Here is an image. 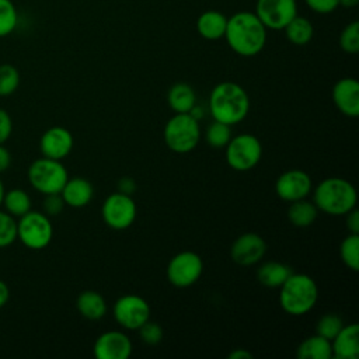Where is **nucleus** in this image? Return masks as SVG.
Masks as SVG:
<instances>
[{
  "instance_id": "obj_1",
  "label": "nucleus",
  "mask_w": 359,
  "mask_h": 359,
  "mask_svg": "<svg viewBox=\"0 0 359 359\" xmlns=\"http://www.w3.org/2000/svg\"><path fill=\"white\" fill-rule=\"evenodd\" d=\"M224 38L233 52L250 57L264 49L266 28L255 13L238 11L227 17Z\"/></svg>"
},
{
  "instance_id": "obj_2",
  "label": "nucleus",
  "mask_w": 359,
  "mask_h": 359,
  "mask_svg": "<svg viewBox=\"0 0 359 359\" xmlns=\"http://www.w3.org/2000/svg\"><path fill=\"white\" fill-rule=\"evenodd\" d=\"M250 111V97L237 83H219L209 95V112L215 121L236 125L241 122Z\"/></svg>"
},
{
  "instance_id": "obj_3",
  "label": "nucleus",
  "mask_w": 359,
  "mask_h": 359,
  "mask_svg": "<svg viewBox=\"0 0 359 359\" xmlns=\"http://www.w3.org/2000/svg\"><path fill=\"white\" fill-rule=\"evenodd\" d=\"M358 194L355 187L344 178L331 177L323 180L314 189L313 203L318 210L331 215L342 216L356 208Z\"/></svg>"
},
{
  "instance_id": "obj_4",
  "label": "nucleus",
  "mask_w": 359,
  "mask_h": 359,
  "mask_svg": "<svg viewBox=\"0 0 359 359\" xmlns=\"http://www.w3.org/2000/svg\"><path fill=\"white\" fill-rule=\"evenodd\" d=\"M317 299V283L306 273L292 272L280 286L279 303L287 314L303 316L309 313L316 306Z\"/></svg>"
},
{
  "instance_id": "obj_5",
  "label": "nucleus",
  "mask_w": 359,
  "mask_h": 359,
  "mask_svg": "<svg viewBox=\"0 0 359 359\" xmlns=\"http://www.w3.org/2000/svg\"><path fill=\"white\" fill-rule=\"evenodd\" d=\"M167 147L175 153H188L194 150L201 139L199 121L187 114H175L170 118L163 132Z\"/></svg>"
},
{
  "instance_id": "obj_6",
  "label": "nucleus",
  "mask_w": 359,
  "mask_h": 359,
  "mask_svg": "<svg viewBox=\"0 0 359 359\" xmlns=\"http://www.w3.org/2000/svg\"><path fill=\"white\" fill-rule=\"evenodd\" d=\"M27 175L31 187L43 195L59 194L69 178L67 170L60 160L43 156L31 163Z\"/></svg>"
},
{
  "instance_id": "obj_7",
  "label": "nucleus",
  "mask_w": 359,
  "mask_h": 359,
  "mask_svg": "<svg viewBox=\"0 0 359 359\" xmlns=\"http://www.w3.org/2000/svg\"><path fill=\"white\" fill-rule=\"evenodd\" d=\"M53 227L43 212L29 210L17 222V238L29 250H42L49 245Z\"/></svg>"
},
{
  "instance_id": "obj_8",
  "label": "nucleus",
  "mask_w": 359,
  "mask_h": 359,
  "mask_svg": "<svg viewBox=\"0 0 359 359\" xmlns=\"http://www.w3.org/2000/svg\"><path fill=\"white\" fill-rule=\"evenodd\" d=\"M262 156V146L258 137L250 133H240L230 139L226 146L227 164L236 171L254 168Z\"/></svg>"
},
{
  "instance_id": "obj_9",
  "label": "nucleus",
  "mask_w": 359,
  "mask_h": 359,
  "mask_svg": "<svg viewBox=\"0 0 359 359\" xmlns=\"http://www.w3.org/2000/svg\"><path fill=\"white\" fill-rule=\"evenodd\" d=\"M136 203L132 196L119 191L108 195L101 208L105 224L114 230L130 227L136 219Z\"/></svg>"
},
{
  "instance_id": "obj_10",
  "label": "nucleus",
  "mask_w": 359,
  "mask_h": 359,
  "mask_svg": "<svg viewBox=\"0 0 359 359\" xmlns=\"http://www.w3.org/2000/svg\"><path fill=\"white\" fill-rule=\"evenodd\" d=\"M203 272L202 258L194 251H181L175 254L167 265L168 282L177 287L194 285Z\"/></svg>"
},
{
  "instance_id": "obj_11",
  "label": "nucleus",
  "mask_w": 359,
  "mask_h": 359,
  "mask_svg": "<svg viewBox=\"0 0 359 359\" xmlns=\"http://www.w3.org/2000/svg\"><path fill=\"white\" fill-rule=\"evenodd\" d=\"M257 17L266 29H283L297 15L296 0H257Z\"/></svg>"
},
{
  "instance_id": "obj_12",
  "label": "nucleus",
  "mask_w": 359,
  "mask_h": 359,
  "mask_svg": "<svg viewBox=\"0 0 359 359\" xmlns=\"http://www.w3.org/2000/svg\"><path fill=\"white\" fill-rule=\"evenodd\" d=\"M114 317L125 330H139L150 320V306L137 294H125L115 302Z\"/></svg>"
},
{
  "instance_id": "obj_13",
  "label": "nucleus",
  "mask_w": 359,
  "mask_h": 359,
  "mask_svg": "<svg viewBox=\"0 0 359 359\" xmlns=\"http://www.w3.org/2000/svg\"><path fill=\"white\" fill-rule=\"evenodd\" d=\"M313 188L311 178L303 170H287L280 174L275 182L276 195L287 202L306 198Z\"/></svg>"
},
{
  "instance_id": "obj_14",
  "label": "nucleus",
  "mask_w": 359,
  "mask_h": 359,
  "mask_svg": "<svg viewBox=\"0 0 359 359\" xmlns=\"http://www.w3.org/2000/svg\"><path fill=\"white\" fill-rule=\"evenodd\" d=\"M266 252L265 240L257 233H244L238 236L230 248L231 259L243 266L254 265L262 259Z\"/></svg>"
},
{
  "instance_id": "obj_15",
  "label": "nucleus",
  "mask_w": 359,
  "mask_h": 359,
  "mask_svg": "<svg viewBox=\"0 0 359 359\" xmlns=\"http://www.w3.org/2000/svg\"><path fill=\"white\" fill-rule=\"evenodd\" d=\"M93 351L97 359H128L132 353V341L125 332L112 330L95 339Z\"/></svg>"
},
{
  "instance_id": "obj_16",
  "label": "nucleus",
  "mask_w": 359,
  "mask_h": 359,
  "mask_svg": "<svg viewBox=\"0 0 359 359\" xmlns=\"http://www.w3.org/2000/svg\"><path fill=\"white\" fill-rule=\"evenodd\" d=\"M73 149V135L63 126H52L39 139V150L43 157L63 160Z\"/></svg>"
},
{
  "instance_id": "obj_17",
  "label": "nucleus",
  "mask_w": 359,
  "mask_h": 359,
  "mask_svg": "<svg viewBox=\"0 0 359 359\" xmlns=\"http://www.w3.org/2000/svg\"><path fill=\"white\" fill-rule=\"evenodd\" d=\"M332 101L335 107L349 118L359 115V83L352 77L338 80L332 87Z\"/></svg>"
},
{
  "instance_id": "obj_18",
  "label": "nucleus",
  "mask_w": 359,
  "mask_h": 359,
  "mask_svg": "<svg viewBox=\"0 0 359 359\" xmlns=\"http://www.w3.org/2000/svg\"><path fill=\"white\" fill-rule=\"evenodd\" d=\"M332 358L356 359L359 356V325L356 323L342 325L331 339Z\"/></svg>"
},
{
  "instance_id": "obj_19",
  "label": "nucleus",
  "mask_w": 359,
  "mask_h": 359,
  "mask_svg": "<svg viewBox=\"0 0 359 359\" xmlns=\"http://www.w3.org/2000/svg\"><path fill=\"white\" fill-rule=\"evenodd\" d=\"M60 195L65 201V205L70 208H83L93 199L94 188L91 182L83 177L67 178L60 191Z\"/></svg>"
},
{
  "instance_id": "obj_20",
  "label": "nucleus",
  "mask_w": 359,
  "mask_h": 359,
  "mask_svg": "<svg viewBox=\"0 0 359 359\" xmlns=\"http://www.w3.org/2000/svg\"><path fill=\"white\" fill-rule=\"evenodd\" d=\"M227 17L217 10H208L196 20L198 34L208 41H217L224 36Z\"/></svg>"
},
{
  "instance_id": "obj_21",
  "label": "nucleus",
  "mask_w": 359,
  "mask_h": 359,
  "mask_svg": "<svg viewBox=\"0 0 359 359\" xmlns=\"http://www.w3.org/2000/svg\"><path fill=\"white\" fill-rule=\"evenodd\" d=\"M76 307L87 320H100L107 313L105 299L95 290H84L77 296Z\"/></svg>"
},
{
  "instance_id": "obj_22",
  "label": "nucleus",
  "mask_w": 359,
  "mask_h": 359,
  "mask_svg": "<svg viewBox=\"0 0 359 359\" xmlns=\"http://www.w3.org/2000/svg\"><path fill=\"white\" fill-rule=\"evenodd\" d=\"M296 355L299 359H331V341L318 334L310 335L300 342Z\"/></svg>"
},
{
  "instance_id": "obj_23",
  "label": "nucleus",
  "mask_w": 359,
  "mask_h": 359,
  "mask_svg": "<svg viewBox=\"0 0 359 359\" xmlns=\"http://www.w3.org/2000/svg\"><path fill=\"white\" fill-rule=\"evenodd\" d=\"M292 272V268L283 262L268 261L258 268L257 278L266 287H280Z\"/></svg>"
},
{
  "instance_id": "obj_24",
  "label": "nucleus",
  "mask_w": 359,
  "mask_h": 359,
  "mask_svg": "<svg viewBox=\"0 0 359 359\" xmlns=\"http://www.w3.org/2000/svg\"><path fill=\"white\" fill-rule=\"evenodd\" d=\"M167 101L175 114H187L196 104V94L189 84L177 83L168 90Z\"/></svg>"
},
{
  "instance_id": "obj_25",
  "label": "nucleus",
  "mask_w": 359,
  "mask_h": 359,
  "mask_svg": "<svg viewBox=\"0 0 359 359\" xmlns=\"http://www.w3.org/2000/svg\"><path fill=\"white\" fill-rule=\"evenodd\" d=\"M317 206L304 198L290 202L287 209V219L296 227H309L317 219Z\"/></svg>"
},
{
  "instance_id": "obj_26",
  "label": "nucleus",
  "mask_w": 359,
  "mask_h": 359,
  "mask_svg": "<svg viewBox=\"0 0 359 359\" xmlns=\"http://www.w3.org/2000/svg\"><path fill=\"white\" fill-rule=\"evenodd\" d=\"M1 206L13 217L18 219L31 210V198L27 191L21 188H13L4 192Z\"/></svg>"
},
{
  "instance_id": "obj_27",
  "label": "nucleus",
  "mask_w": 359,
  "mask_h": 359,
  "mask_svg": "<svg viewBox=\"0 0 359 359\" xmlns=\"http://www.w3.org/2000/svg\"><path fill=\"white\" fill-rule=\"evenodd\" d=\"M283 29L287 41L297 46L309 43L314 35V28L310 20L300 15H296Z\"/></svg>"
},
{
  "instance_id": "obj_28",
  "label": "nucleus",
  "mask_w": 359,
  "mask_h": 359,
  "mask_svg": "<svg viewBox=\"0 0 359 359\" xmlns=\"http://www.w3.org/2000/svg\"><path fill=\"white\" fill-rule=\"evenodd\" d=\"M205 139L210 147L223 149L231 139V126L213 119L206 128Z\"/></svg>"
},
{
  "instance_id": "obj_29",
  "label": "nucleus",
  "mask_w": 359,
  "mask_h": 359,
  "mask_svg": "<svg viewBox=\"0 0 359 359\" xmlns=\"http://www.w3.org/2000/svg\"><path fill=\"white\" fill-rule=\"evenodd\" d=\"M341 259L342 262L352 271L359 269V234L349 233L342 243L339 248Z\"/></svg>"
},
{
  "instance_id": "obj_30",
  "label": "nucleus",
  "mask_w": 359,
  "mask_h": 359,
  "mask_svg": "<svg viewBox=\"0 0 359 359\" xmlns=\"http://www.w3.org/2000/svg\"><path fill=\"white\" fill-rule=\"evenodd\" d=\"M18 25V11L11 0H0V38L8 36Z\"/></svg>"
},
{
  "instance_id": "obj_31",
  "label": "nucleus",
  "mask_w": 359,
  "mask_h": 359,
  "mask_svg": "<svg viewBox=\"0 0 359 359\" xmlns=\"http://www.w3.org/2000/svg\"><path fill=\"white\" fill-rule=\"evenodd\" d=\"M20 86V72L11 63L0 65V97L11 95Z\"/></svg>"
},
{
  "instance_id": "obj_32",
  "label": "nucleus",
  "mask_w": 359,
  "mask_h": 359,
  "mask_svg": "<svg viewBox=\"0 0 359 359\" xmlns=\"http://www.w3.org/2000/svg\"><path fill=\"white\" fill-rule=\"evenodd\" d=\"M342 325H344V321L338 314L328 313L318 318L317 325H316V332L318 335L324 337L325 339L331 341L338 334V331L342 328Z\"/></svg>"
},
{
  "instance_id": "obj_33",
  "label": "nucleus",
  "mask_w": 359,
  "mask_h": 359,
  "mask_svg": "<svg viewBox=\"0 0 359 359\" xmlns=\"http://www.w3.org/2000/svg\"><path fill=\"white\" fill-rule=\"evenodd\" d=\"M17 240V220L6 210H0V248L11 245Z\"/></svg>"
},
{
  "instance_id": "obj_34",
  "label": "nucleus",
  "mask_w": 359,
  "mask_h": 359,
  "mask_svg": "<svg viewBox=\"0 0 359 359\" xmlns=\"http://www.w3.org/2000/svg\"><path fill=\"white\" fill-rule=\"evenodd\" d=\"M339 46L346 53L359 52V22H349L339 35Z\"/></svg>"
},
{
  "instance_id": "obj_35",
  "label": "nucleus",
  "mask_w": 359,
  "mask_h": 359,
  "mask_svg": "<svg viewBox=\"0 0 359 359\" xmlns=\"http://www.w3.org/2000/svg\"><path fill=\"white\" fill-rule=\"evenodd\" d=\"M140 339L147 345H156L163 339V328L160 324L147 320L139 330Z\"/></svg>"
},
{
  "instance_id": "obj_36",
  "label": "nucleus",
  "mask_w": 359,
  "mask_h": 359,
  "mask_svg": "<svg viewBox=\"0 0 359 359\" xmlns=\"http://www.w3.org/2000/svg\"><path fill=\"white\" fill-rule=\"evenodd\" d=\"M65 208V201L59 194H48L45 195V199H43V203H42V209H43V213L46 216H57L59 213H62Z\"/></svg>"
},
{
  "instance_id": "obj_37",
  "label": "nucleus",
  "mask_w": 359,
  "mask_h": 359,
  "mask_svg": "<svg viewBox=\"0 0 359 359\" xmlns=\"http://www.w3.org/2000/svg\"><path fill=\"white\" fill-rule=\"evenodd\" d=\"M309 8L318 14H330L339 7L338 0H304Z\"/></svg>"
},
{
  "instance_id": "obj_38",
  "label": "nucleus",
  "mask_w": 359,
  "mask_h": 359,
  "mask_svg": "<svg viewBox=\"0 0 359 359\" xmlns=\"http://www.w3.org/2000/svg\"><path fill=\"white\" fill-rule=\"evenodd\" d=\"M13 132V121L8 112L0 108V144H4Z\"/></svg>"
},
{
  "instance_id": "obj_39",
  "label": "nucleus",
  "mask_w": 359,
  "mask_h": 359,
  "mask_svg": "<svg viewBox=\"0 0 359 359\" xmlns=\"http://www.w3.org/2000/svg\"><path fill=\"white\" fill-rule=\"evenodd\" d=\"M346 229L349 233L359 234V212L356 208L346 213Z\"/></svg>"
},
{
  "instance_id": "obj_40",
  "label": "nucleus",
  "mask_w": 359,
  "mask_h": 359,
  "mask_svg": "<svg viewBox=\"0 0 359 359\" xmlns=\"http://www.w3.org/2000/svg\"><path fill=\"white\" fill-rule=\"evenodd\" d=\"M136 189V184L132 178L129 177H125V178H121L119 182H118V191L119 192H123V194H128L130 195L133 191Z\"/></svg>"
},
{
  "instance_id": "obj_41",
  "label": "nucleus",
  "mask_w": 359,
  "mask_h": 359,
  "mask_svg": "<svg viewBox=\"0 0 359 359\" xmlns=\"http://www.w3.org/2000/svg\"><path fill=\"white\" fill-rule=\"evenodd\" d=\"M10 164H11V154L3 144H0V174L7 171Z\"/></svg>"
},
{
  "instance_id": "obj_42",
  "label": "nucleus",
  "mask_w": 359,
  "mask_h": 359,
  "mask_svg": "<svg viewBox=\"0 0 359 359\" xmlns=\"http://www.w3.org/2000/svg\"><path fill=\"white\" fill-rule=\"evenodd\" d=\"M8 299H10V289L6 285V282L0 279V309L7 304Z\"/></svg>"
},
{
  "instance_id": "obj_43",
  "label": "nucleus",
  "mask_w": 359,
  "mask_h": 359,
  "mask_svg": "<svg viewBox=\"0 0 359 359\" xmlns=\"http://www.w3.org/2000/svg\"><path fill=\"white\" fill-rule=\"evenodd\" d=\"M229 359H252V355L247 349L238 348L229 355Z\"/></svg>"
},
{
  "instance_id": "obj_44",
  "label": "nucleus",
  "mask_w": 359,
  "mask_h": 359,
  "mask_svg": "<svg viewBox=\"0 0 359 359\" xmlns=\"http://www.w3.org/2000/svg\"><path fill=\"white\" fill-rule=\"evenodd\" d=\"M359 0H338V4L344 8H353L355 6H358Z\"/></svg>"
},
{
  "instance_id": "obj_45",
  "label": "nucleus",
  "mask_w": 359,
  "mask_h": 359,
  "mask_svg": "<svg viewBox=\"0 0 359 359\" xmlns=\"http://www.w3.org/2000/svg\"><path fill=\"white\" fill-rule=\"evenodd\" d=\"M4 192H6V189H4L3 181L0 180V206H1V202H3V196H4Z\"/></svg>"
}]
</instances>
